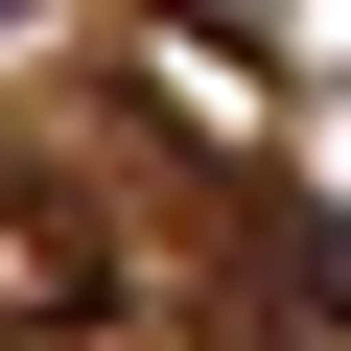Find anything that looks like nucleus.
Segmentation results:
<instances>
[{"label":"nucleus","mask_w":351,"mask_h":351,"mask_svg":"<svg viewBox=\"0 0 351 351\" xmlns=\"http://www.w3.org/2000/svg\"><path fill=\"white\" fill-rule=\"evenodd\" d=\"M0 328H117V211L71 164H0Z\"/></svg>","instance_id":"f257e3e1"}]
</instances>
